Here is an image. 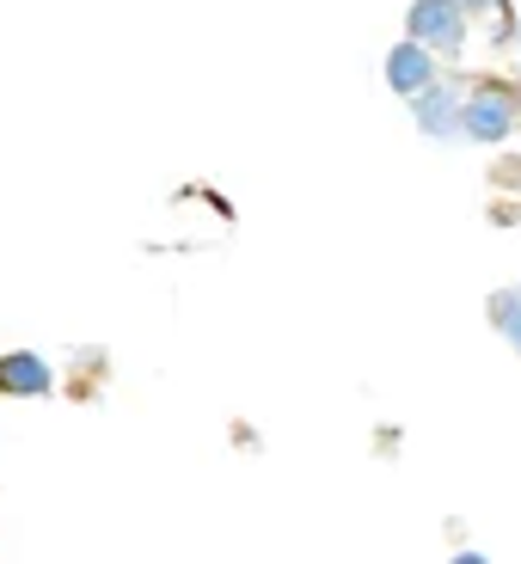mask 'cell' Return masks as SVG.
Listing matches in <instances>:
<instances>
[{"label":"cell","instance_id":"cell-1","mask_svg":"<svg viewBox=\"0 0 521 564\" xmlns=\"http://www.w3.org/2000/svg\"><path fill=\"white\" fill-rule=\"evenodd\" d=\"M515 129V80H473L466 86V105H460V135L473 141H503Z\"/></svg>","mask_w":521,"mask_h":564},{"label":"cell","instance_id":"cell-5","mask_svg":"<svg viewBox=\"0 0 521 564\" xmlns=\"http://www.w3.org/2000/svg\"><path fill=\"white\" fill-rule=\"evenodd\" d=\"M50 387H56V368L43 362L37 350L0 356V393H13V399H43Z\"/></svg>","mask_w":521,"mask_h":564},{"label":"cell","instance_id":"cell-8","mask_svg":"<svg viewBox=\"0 0 521 564\" xmlns=\"http://www.w3.org/2000/svg\"><path fill=\"white\" fill-rule=\"evenodd\" d=\"M454 564H491V558H485V552H460Z\"/></svg>","mask_w":521,"mask_h":564},{"label":"cell","instance_id":"cell-7","mask_svg":"<svg viewBox=\"0 0 521 564\" xmlns=\"http://www.w3.org/2000/svg\"><path fill=\"white\" fill-rule=\"evenodd\" d=\"M503 7H509V0H460L466 19H473V13H503Z\"/></svg>","mask_w":521,"mask_h":564},{"label":"cell","instance_id":"cell-6","mask_svg":"<svg viewBox=\"0 0 521 564\" xmlns=\"http://www.w3.org/2000/svg\"><path fill=\"white\" fill-rule=\"evenodd\" d=\"M485 313H491V325L521 350V289H515V282H509V289H497V295L485 301Z\"/></svg>","mask_w":521,"mask_h":564},{"label":"cell","instance_id":"cell-4","mask_svg":"<svg viewBox=\"0 0 521 564\" xmlns=\"http://www.w3.org/2000/svg\"><path fill=\"white\" fill-rule=\"evenodd\" d=\"M436 74H442L436 56H430L417 37H405V43H393V50H387V86H393V93H405V99H417Z\"/></svg>","mask_w":521,"mask_h":564},{"label":"cell","instance_id":"cell-2","mask_svg":"<svg viewBox=\"0 0 521 564\" xmlns=\"http://www.w3.org/2000/svg\"><path fill=\"white\" fill-rule=\"evenodd\" d=\"M405 31H411V37H417L436 62H454V56L466 50V13H460V0H411Z\"/></svg>","mask_w":521,"mask_h":564},{"label":"cell","instance_id":"cell-9","mask_svg":"<svg viewBox=\"0 0 521 564\" xmlns=\"http://www.w3.org/2000/svg\"><path fill=\"white\" fill-rule=\"evenodd\" d=\"M515 129H521V80H515Z\"/></svg>","mask_w":521,"mask_h":564},{"label":"cell","instance_id":"cell-3","mask_svg":"<svg viewBox=\"0 0 521 564\" xmlns=\"http://www.w3.org/2000/svg\"><path fill=\"white\" fill-rule=\"evenodd\" d=\"M411 105H417V129H423V135H442V141H448V135H460V105H466V86H454V80H442V74H436V80L423 86V93H417Z\"/></svg>","mask_w":521,"mask_h":564}]
</instances>
